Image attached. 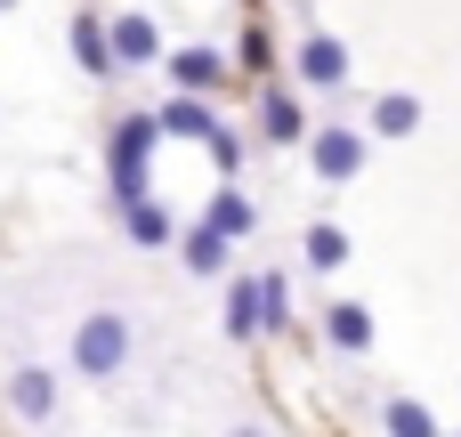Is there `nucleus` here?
I'll use <instances>...</instances> for the list:
<instances>
[{
	"instance_id": "16",
	"label": "nucleus",
	"mask_w": 461,
	"mask_h": 437,
	"mask_svg": "<svg viewBox=\"0 0 461 437\" xmlns=\"http://www.w3.org/2000/svg\"><path fill=\"white\" fill-rule=\"evenodd\" d=\"M421 130V97L413 89H381L373 97V138H413Z\"/></svg>"
},
{
	"instance_id": "8",
	"label": "nucleus",
	"mask_w": 461,
	"mask_h": 437,
	"mask_svg": "<svg viewBox=\"0 0 461 437\" xmlns=\"http://www.w3.org/2000/svg\"><path fill=\"white\" fill-rule=\"evenodd\" d=\"M8 414H16L24 430H49V422H57V373H49V365H16V373H8Z\"/></svg>"
},
{
	"instance_id": "2",
	"label": "nucleus",
	"mask_w": 461,
	"mask_h": 437,
	"mask_svg": "<svg viewBox=\"0 0 461 437\" xmlns=\"http://www.w3.org/2000/svg\"><path fill=\"white\" fill-rule=\"evenodd\" d=\"M65 357H73V373H81V381H113V373L138 357V324H130L122 308H89V316L73 324Z\"/></svg>"
},
{
	"instance_id": "19",
	"label": "nucleus",
	"mask_w": 461,
	"mask_h": 437,
	"mask_svg": "<svg viewBox=\"0 0 461 437\" xmlns=\"http://www.w3.org/2000/svg\"><path fill=\"white\" fill-rule=\"evenodd\" d=\"M276 332H292V284L267 268L259 276V341H276Z\"/></svg>"
},
{
	"instance_id": "4",
	"label": "nucleus",
	"mask_w": 461,
	"mask_h": 437,
	"mask_svg": "<svg viewBox=\"0 0 461 437\" xmlns=\"http://www.w3.org/2000/svg\"><path fill=\"white\" fill-rule=\"evenodd\" d=\"M292 73H300L316 97H340V89H348V41H340V32H300Z\"/></svg>"
},
{
	"instance_id": "14",
	"label": "nucleus",
	"mask_w": 461,
	"mask_h": 437,
	"mask_svg": "<svg viewBox=\"0 0 461 437\" xmlns=\"http://www.w3.org/2000/svg\"><path fill=\"white\" fill-rule=\"evenodd\" d=\"M170 251H178V268H186V276H227V251H235V243H227V235H211V227L194 219Z\"/></svg>"
},
{
	"instance_id": "7",
	"label": "nucleus",
	"mask_w": 461,
	"mask_h": 437,
	"mask_svg": "<svg viewBox=\"0 0 461 437\" xmlns=\"http://www.w3.org/2000/svg\"><path fill=\"white\" fill-rule=\"evenodd\" d=\"M259 138L267 146H308V105L284 81H259Z\"/></svg>"
},
{
	"instance_id": "9",
	"label": "nucleus",
	"mask_w": 461,
	"mask_h": 437,
	"mask_svg": "<svg viewBox=\"0 0 461 437\" xmlns=\"http://www.w3.org/2000/svg\"><path fill=\"white\" fill-rule=\"evenodd\" d=\"M324 341H332L340 357H373V308H365V300H332V308H324Z\"/></svg>"
},
{
	"instance_id": "3",
	"label": "nucleus",
	"mask_w": 461,
	"mask_h": 437,
	"mask_svg": "<svg viewBox=\"0 0 461 437\" xmlns=\"http://www.w3.org/2000/svg\"><path fill=\"white\" fill-rule=\"evenodd\" d=\"M365 154H373V138H365V130H348V122L308 130V170H316L324 187H348V178L365 170Z\"/></svg>"
},
{
	"instance_id": "20",
	"label": "nucleus",
	"mask_w": 461,
	"mask_h": 437,
	"mask_svg": "<svg viewBox=\"0 0 461 437\" xmlns=\"http://www.w3.org/2000/svg\"><path fill=\"white\" fill-rule=\"evenodd\" d=\"M235 73H259V81L276 73V41H267V24H251V32L235 41Z\"/></svg>"
},
{
	"instance_id": "18",
	"label": "nucleus",
	"mask_w": 461,
	"mask_h": 437,
	"mask_svg": "<svg viewBox=\"0 0 461 437\" xmlns=\"http://www.w3.org/2000/svg\"><path fill=\"white\" fill-rule=\"evenodd\" d=\"M381 430H389V437H446V430H438V414H429L421 397H389V405H381Z\"/></svg>"
},
{
	"instance_id": "21",
	"label": "nucleus",
	"mask_w": 461,
	"mask_h": 437,
	"mask_svg": "<svg viewBox=\"0 0 461 437\" xmlns=\"http://www.w3.org/2000/svg\"><path fill=\"white\" fill-rule=\"evenodd\" d=\"M203 146H211V170H219V178L235 187V170H243V130H227V122H219V130H211Z\"/></svg>"
},
{
	"instance_id": "1",
	"label": "nucleus",
	"mask_w": 461,
	"mask_h": 437,
	"mask_svg": "<svg viewBox=\"0 0 461 437\" xmlns=\"http://www.w3.org/2000/svg\"><path fill=\"white\" fill-rule=\"evenodd\" d=\"M154 146H162L154 114H122V122H113V138H105V195H113V211L146 203V178H154Z\"/></svg>"
},
{
	"instance_id": "22",
	"label": "nucleus",
	"mask_w": 461,
	"mask_h": 437,
	"mask_svg": "<svg viewBox=\"0 0 461 437\" xmlns=\"http://www.w3.org/2000/svg\"><path fill=\"white\" fill-rule=\"evenodd\" d=\"M227 437H267V430H251V422H243V430H227Z\"/></svg>"
},
{
	"instance_id": "6",
	"label": "nucleus",
	"mask_w": 461,
	"mask_h": 437,
	"mask_svg": "<svg viewBox=\"0 0 461 437\" xmlns=\"http://www.w3.org/2000/svg\"><path fill=\"white\" fill-rule=\"evenodd\" d=\"M105 41H113V73L162 65V24H154L146 8H122V16H105Z\"/></svg>"
},
{
	"instance_id": "10",
	"label": "nucleus",
	"mask_w": 461,
	"mask_h": 437,
	"mask_svg": "<svg viewBox=\"0 0 461 437\" xmlns=\"http://www.w3.org/2000/svg\"><path fill=\"white\" fill-rule=\"evenodd\" d=\"M203 227H211V235H227V243H243V235L259 227V203H251L243 187H219V195L203 203Z\"/></svg>"
},
{
	"instance_id": "12",
	"label": "nucleus",
	"mask_w": 461,
	"mask_h": 437,
	"mask_svg": "<svg viewBox=\"0 0 461 437\" xmlns=\"http://www.w3.org/2000/svg\"><path fill=\"white\" fill-rule=\"evenodd\" d=\"M73 65L89 73V81H113V41H105V16H73Z\"/></svg>"
},
{
	"instance_id": "13",
	"label": "nucleus",
	"mask_w": 461,
	"mask_h": 437,
	"mask_svg": "<svg viewBox=\"0 0 461 437\" xmlns=\"http://www.w3.org/2000/svg\"><path fill=\"white\" fill-rule=\"evenodd\" d=\"M154 130H162V138H211L219 114H211V97H162V105H154Z\"/></svg>"
},
{
	"instance_id": "15",
	"label": "nucleus",
	"mask_w": 461,
	"mask_h": 437,
	"mask_svg": "<svg viewBox=\"0 0 461 437\" xmlns=\"http://www.w3.org/2000/svg\"><path fill=\"white\" fill-rule=\"evenodd\" d=\"M122 235H130L138 251H162V243H178V219L146 195V203H130V211H122Z\"/></svg>"
},
{
	"instance_id": "17",
	"label": "nucleus",
	"mask_w": 461,
	"mask_h": 437,
	"mask_svg": "<svg viewBox=\"0 0 461 437\" xmlns=\"http://www.w3.org/2000/svg\"><path fill=\"white\" fill-rule=\"evenodd\" d=\"M300 259H308L316 276H332V268H348V227H332V219H316V227L300 235Z\"/></svg>"
},
{
	"instance_id": "11",
	"label": "nucleus",
	"mask_w": 461,
	"mask_h": 437,
	"mask_svg": "<svg viewBox=\"0 0 461 437\" xmlns=\"http://www.w3.org/2000/svg\"><path fill=\"white\" fill-rule=\"evenodd\" d=\"M219 324H227V341H259V276H227V300H219Z\"/></svg>"
},
{
	"instance_id": "5",
	"label": "nucleus",
	"mask_w": 461,
	"mask_h": 437,
	"mask_svg": "<svg viewBox=\"0 0 461 437\" xmlns=\"http://www.w3.org/2000/svg\"><path fill=\"white\" fill-rule=\"evenodd\" d=\"M162 73H170V89H178V97H219L235 65H227L219 49H203V41H186V49H162Z\"/></svg>"
},
{
	"instance_id": "23",
	"label": "nucleus",
	"mask_w": 461,
	"mask_h": 437,
	"mask_svg": "<svg viewBox=\"0 0 461 437\" xmlns=\"http://www.w3.org/2000/svg\"><path fill=\"white\" fill-rule=\"evenodd\" d=\"M454 437H461V430H454Z\"/></svg>"
}]
</instances>
